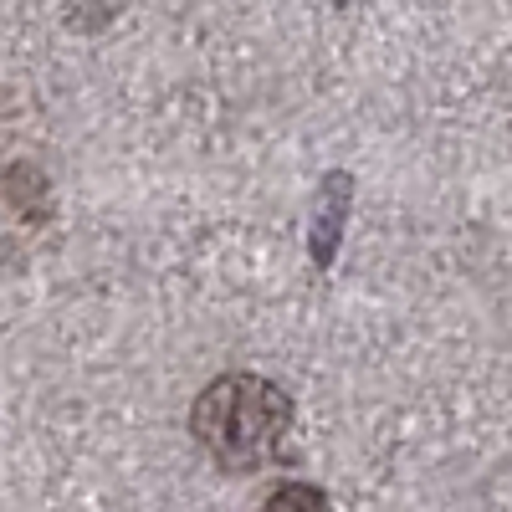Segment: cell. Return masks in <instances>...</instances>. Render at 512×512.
Listing matches in <instances>:
<instances>
[{"label": "cell", "mask_w": 512, "mask_h": 512, "mask_svg": "<svg viewBox=\"0 0 512 512\" xmlns=\"http://www.w3.org/2000/svg\"><path fill=\"white\" fill-rule=\"evenodd\" d=\"M349 205H354V175H344V169H333V175H323L313 205H308V251L313 262L328 272L333 256H338V241H344V226H349Z\"/></svg>", "instance_id": "7a4b0ae2"}, {"label": "cell", "mask_w": 512, "mask_h": 512, "mask_svg": "<svg viewBox=\"0 0 512 512\" xmlns=\"http://www.w3.org/2000/svg\"><path fill=\"white\" fill-rule=\"evenodd\" d=\"M190 431L231 477L267 466L292 431V395L262 374H221L190 405Z\"/></svg>", "instance_id": "6da1fadb"}, {"label": "cell", "mask_w": 512, "mask_h": 512, "mask_svg": "<svg viewBox=\"0 0 512 512\" xmlns=\"http://www.w3.org/2000/svg\"><path fill=\"white\" fill-rule=\"evenodd\" d=\"M262 512H333L328 492L323 487H308V482H282Z\"/></svg>", "instance_id": "3957f363"}]
</instances>
